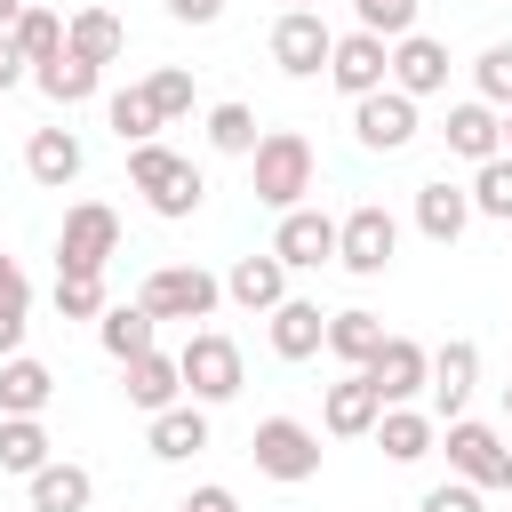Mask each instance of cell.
<instances>
[{"label":"cell","instance_id":"6da1fadb","mask_svg":"<svg viewBox=\"0 0 512 512\" xmlns=\"http://www.w3.org/2000/svg\"><path fill=\"white\" fill-rule=\"evenodd\" d=\"M312 176H320V152H312L304 128H264V144L248 152V192H256L264 208H280V216L304 208Z\"/></svg>","mask_w":512,"mask_h":512},{"label":"cell","instance_id":"7a4b0ae2","mask_svg":"<svg viewBox=\"0 0 512 512\" xmlns=\"http://www.w3.org/2000/svg\"><path fill=\"white\" fill-rule=\"evenodd\" d=\"M128 184H136V192L152 200V216H168V224L208 200V176H200L184 152H168V144H136V152H128Z\"/></svg>","mask_w":512,"mask_h":512},{"label":"cell","instance_id":"3957f363","mask_svg":"<svg viewBox=\"0 0 512 512\" xmlns=\"http://www.w3.org/2000/svg\"><path fill=\"white\" fill-rule=\"evenodd\" d=\"M248 456H256V472H264V480L296 488V480H312V472H320V432H312V424H296V416H264V424L248 432Z\"/></svg>","mask_w":512,"mask_h":512},{"label":"cell","instance_id":"277c9868","mask_svg":"<svg viewBox=\"0 0 512 512\" xmlns=\"http://www.w3.org/2000/svg\"><path fill=\"white\" fill-rule=\"evenodd\" d=\"M392 256H400V216H392L384 200H360V208L336 224V264L360 272V280H376Z\"/></svg>","mask_w":512,"mask_h":512},{"label":"cell","instance_id":"5b68a950","mask_svg":"<svg viewBox=\"0 0 512 512\" xmlns=\"http://www.w3.org/2000/svg\"><path fill=\"white\" fill-rule=\"evenodd\" d=\"M216 296H224V280L200 272V264H160V272H144V288H136V304H144L152 320H208Z\"/></svg>","mask_w":512,"mask_h":512},{"label":"cell","instance_id":"8992f818","mask_svg":"<svg viewBox=\"0 0 512 512\" xmlns=\"http://www.w3.org/2000/svg\"><path fill=\"white\" fill-rule=\"evenodd\" d=\"M176 368H184V400H200V408H216V400H232L240 392V344L232 336H216V328H192V344L176 352Z\"/></svg>","mask_w":512,"mask_h":512},{"label":"cell","instance_id":"52a82bcc","mask_svg":"<svg viewBox=\"0 0 512 512\" xmlns=\"http://www.w3.org/2000/svg\"><path fill=\"white\" fill-rule=\"evenodd\" d=\"M120 256V216L104 200H80L64 208V232H56V272H104Z\"/></svg>","mask_w":512,"mask_h":512},{"label":"cell","instance_id":"ba28073f","mask_svg":"<svg viewBox=\"0 0 512 512\" xmlns=\"http://www.w3.org/2000/svg\"><path fill=\"white\" fill-rule=\"evenodd\" d=\"M448 472H456V480H472L480 496H488V488H504V472H512L504 432H496V424H480V416H456V424H448Z\"/></svg>","mask_w":512,"mask_h":512},{"label":"cell","instance_id":"9c48e42d","mask_svg":"<svg viewBox=\"0 0 512 512\" xmlns=\"http://www.w3.org/2000/svg\"><path fill=\"white\" fill-rule=\"evenodd\" d=\"M328 56H336V32L320 24V8H288V16L272 24V64H280L288 80L328 72Z\"/></svg>","mask_w":512,"mask_h":512},{"label":"cell","instance_id":"30bf717a","mask_svg":"<svg viewBox=\"0 0 512 512\" xmlns=\"http://www.w3.org/2000/svg\"><path fill=\"white\" fill-rule=\"evenodd\" d=\"M360 376L376 384V400H384V408H408L416 392H432V352H424L416 336H384V352H376Z\"/></svg>","mask_w":512,"mask_h":512},{"label":"cell","instance_id":"8fae6325","mask_svg":"<svg viewBox=\"0 0 512 512\" xmlns=\"http://www.w3.org/2000/svg\"><path fill=\"white\" fill-rule=\"evenodd\" d=\"M328 80H336L352 104H360V96H376V88H392V40H376V32H336Z\"/></svg>","mask_w":512,"mask_h":512},{"label":"cell","instance_id":"7c38bea8","mask_svg":"<svg viewBox=\"0 0 512 512\" xmlns=\"http://www.w3.org/2000/svg\"><path fill=\"white\" fill-rule=\"evenodd\" d=\"M352 136H360L368 152H408V144H416V96H400V88L360 96V104H352Z\"/></svg>","mask_w":512,"mask_h":512},{"label":"cell","instance_id":"4fadbf2b","mask_svg":"<svg viewBox=\"0 0 512 512\" xmlns=\"http://www.w3.org/2000/svg\"><path fill=\"white\" fill-rule=\"evenodd\" d=\"M272 256H280L288 272H320V264H336V216H320V208H288L280 232H272Z\"/></svg>","mask_w":512,"mask_h":512},{"label":"cell","instance_id":"5bb4252c","mask_svg":"<svg viewBox=\"0 0 512 512\" xmlns=\"http://www.w3.org/2000/svg\"><path fill=\"white\" fill-rule=\"evenodd\" d=\"M464 224H472V184H448V176L416 184V232H424L432 248H456Z\"/></svg>","mask_w":512,"mask_h":512},{"label":"cell","instance_id":"9a60e30c","mask_svg":"<svg viewBox=\"0 0 512 512\" xmlns=\"http://www.w3.org/2000/svg\"><path fill=\"white\" fill-rule=\"evenodd\" d=\"M392 88L400 96H440L448 88V48L432 40V32H408V40H392Z\"/></svg>","mask_w":512,"mask_h":512},{"label":"cell","instance_id":"2e32d148","mask_svg":"<svg viewBox=\"0 0 512 512\" xmlns=\"http://www.w3.org/2000/svg\"><path fill=\"white\" fill-rule=\"evenodd\" d=\"M472 384H480V344H472V336H448V344L432 352V408L456 424L464 400H472Z\"/></svg>","mask_w":512,"mask_h":512},{"label":"cell","instance_id":"e0dca14e","mask_svg":"<svg viewBox=\"0 0 512 512\" xmlns=\"http://www.w3.org/2000/svg\"><path fill=\"white\" fill-rule=\"evenodd\" d=\"M224 296L240 304V312H280L288 304V264L264 248V256H240L232 272H224Z\"/></svg>","mask_w":512,"mask_h":512},{"label":"cell","instance_id":"ac0fdd59","mask_svg":"<svg viewBox=\"0 0 512 512\" xmlns=\"http://www.w3.org/2000/svg\"><path fill=\"white\" fill-rule=\"evenodd\" d=\"M376 416H384V400H376V384L352 368V376H336L328 384V400H320V424L336 432V440H360V432H376Z\"/></svg>","mask_w":512,"mask_h":512},{"label":"cell","instance_id":"d6986e66","mask_svg":"<svg viewBox=\"0 0 512 512\" xmlns=\"http://www.w3.org/2000/svg\"><path fill=\"white\" fill-rule=\"evenodd\" d=\"M80 168H88V152H80V136H72V128H32V144H24V176H32V184L64 192Z\"/></svg>","mask_w":512,"mask_h":512},{"label":"cell","instance_id":"ffe728a7","mask_svg":"<svg viewBox=\"0 0 512 512\" xmlns=\"http://www.w3.org/2000/svg\"><path fill=\"white\" fill-rule=\"evenodd\" d=\"M64 48L80 56V64H120V48H128V24L112 16V8H80V16H64Z\"/></svg>","mask_w":512,"mask_h":512},{"label":"cell","instance_id":"44dd1931","mask_svg":"<svg viewBox=\"0 0 512 512\" xmlns=\"http://www.w3.org/2000/svg\"><path fill=\"white\" fill-rule=\"evenodd\" d=\"M440 136H448V152H464V160H496V152H504V112L480 104V96H472V104H448V128H440Z\"/></svg>","mask_w":512,"mask_h":512},{"label":"cell","instance_id":"7402d4cb","mask_svg":"<svg viewBox=\"0 0 512 512\" xmlns=\"http://www.w3.org/2000/svg\"><path fill=\"white\" fill-rule=\"evenodd\" d=\"M272 352H280V360H312V352H328V312H320L312 296H288V304L272 312Z\"/></svg>","mask_w":512,"mask_h":512},{"label":"cell","instance_id":"603a6c76","mask_svg":"<svg viewBox=\"0 0 512 512\" xmlns=\"http://www.w3.org/2000/svg\"><path fill=\"white\" fill-rule=\"evenodd\" d=\"M144 440H152V456H160V464H184V456H200V448H208V408H200V400H176V408H160V416H152V432H144Z\"/></svg>","mask_w":512,"mask_h":512},{"label":"cell","instance_id":"cb8c5ba5","mask_svg":"<svg viewBox=\"0 0 512 512\" xmlns=\"http://www.w3.org/2000/svg\"><path fill=\"white\" fill-rule=\"evenodd\" d=\"M24 488H32V512H88V504H96V472H88V464H64V456L40 464Z\"/></svg>","mask_w":512,"mask_h":512},{"label":"cell","instance_id":"d4e9b609","mask_svg":"<svg viewBox=\"0 0 512 512\" xmlns=\"http://www.w3.org/2000/svg\"><path fill=\"white\" fill-rule=\"evenodd\" d=\"M376 448H384L392 464H424V456L440 448V424H432L424 408H384V416H376Z\"/></svg>","mask_w":512,"mask_h":512},{"label":"cell","instance_id":"484cf974","mask_svg":"<svg viewBox=\"0 0 512 512\" xmlns=\"http://www.w3.org/2000/svg\"><path fill=\"white\" fill-rule=\"evenodd\" d=\"M48 392H56V368L48 360H32V352L0 360V416H40Z\"/></svg>","mask_w":512,"mask_h":512},{"label":"cell","instance_id":"4316f807","mask_svg":"<svg viewBox=\"0 0 512 512\" xmlns=\"http://www.w3.org/2000/svg\"><path fill=\"white\" fill-rule=\"evenodd\" d=\"M176 400H184V368H176L168 352H144V360H128V408L160 416V408H176Z\"/></svg>","mask_w":512,"mask_h":512},{"label":"cell","instance_id":"83f0119b","mask_svg":"<svg viewBox=\"0 0 512 512\" xmlns=\"http://www.w3.org/2000/svg\"><path fill=\"white\" fill-rule=\"evenodd\" d=\"M152 336H160V320H152L144 304H112V312L96 320V344H104L120 368H128V360H144V352H152Z\"/></svg>","mask_w":512,"mask_h":512},{"label":"cell","instance_id":"f1b7e54d","mask_svg":"<svg viewBox=\"0 0 512 512\" xmlns=\"http://www.w3.org/2000/svg\"><path fill=\"white\" fill-rule=\"evenodd\" d=\"M328 352H336L344 368H368V360L384 352V320L360 312V304H352V312H328Z\"/></svg>","mask_w":512,"mask_h":512},{"label":"cell","instance_id":"f546056e","mask_svg":"<svg viewBox=\"0 0 512 512\" xmlns=\"http://www.w3.org/2000/svg\"><path fill=\"white\" fill-rule=\"evenodd\" d=\"M40 464H56L48 456V424L40 416H0V472H40Z\"/></svg>","mask_w":512,"mask_h":512},{"label":"cell","instance_id":"4dcf8cb0","mask_svg":"<svg viewBox=\"0 0 512 512\" xmlns=\"http://www.w3.org/2000/svg\"><path fill=\"white\" fill-rule=\"evenodd\" d=\"M24 328H32V280L16 256H0V360H16Z\"/></svg>","mask_w":512,"mask_h":512},{"label":"cell","instance_id":"1f68e13d","mask_svg":"<svg viewBox=\"0 0 512 512\" xmlns=\"http://www.w3.org/2000/svg\"><path fill=\"white\" fill-rule=\"evenodd\" d=\"M96 80H104V72H96V64H80L72 48H64L56 64H40V72H32V88H40L48 104H64V112H72V104H88V96H96Z\"/></svg>","mask_w":512,"mask_h":512},{"label":"cell","instance_id":"d6a6232c","mask_svg":"<svg viewBox=\"0 0 512 512\" xmlns=\"http://www.w3.org/2000/svg\"><path fill=\"white\" fill-rule=\"evenodd\" d=\"M8 40H16V48H24V64L40 72V64H56V56H64V16H56V8H24Z\"/></svg>","mask_w":512,"mask_h":512},{"label":"cell","instance_id":"836d02e7","mask_svg":"<svg viewBox=\"0 0 512 512\" xmlns=\"http://www.w3.org/2000/svg\"><path fill=\"white\" fill-rule=\"evenodd\" d=\"M104 120H112V136H120L128 152H136V144H152V128H168V120H160V104H152L144 88H120V96L104 104Z\"/></svg>","mask_w":512,"mask_h":512},{"label":"cell","instance_id":"e575fe53","mask_svg":"<svg viewBox=\"0 0 512 512\" xmlns=\"http://www.w3.org/2000/svg\"><path fill=\"white\" fill-rule=\"evenodd\" d=\"M56 312H64V320H104V312H112L104 272H56Z\"/></svg>","mask_w":512,"mask_h":512},{"label":"cell","instance_id":"d590c367","mask_svg":"<svg viewBox=\"0 0 512 512\" xmlns=\"http://www.w3.org/2000/svg\"><path fill=\"white\" fill-rule=\"evenodd\" d=\"M472 216H496V224H512V152L480 160V176H472Z\"/></svg>","mask_w":512,"mask_h":512},{"label":"cell","instance_id":"8d00e7d4","mask_svg":"<svg viewBox=\"0 0 512 512\" xmlns=\"http://www.w3.org/2000/svg\"><path fill=\"white\" fill-rule=\"evenodd\" d=\"M208 144L232 152V160H248V152L264 144V136H256V112H248V104H216V112H208Z\"/></svg>","mask_w":512,"mask_h":512},{"label":"cell","instance_id":"74e56055","mask_svg":"<svg viewBox=\"0 0 512 512\" xmlns=\"http://www.w3.org/2000/svg\"><path fill=\"white\" fill-rule=\"evenodd\" d=\"M472 80H480V104L512 112V40H488V48H480V64H472Z\"/></svg>","mask_w":512,"mask_h":512},{"label":"cell","instance_id":"f35d334b","mask_svg":"<svg viewBox=\"0 0 512 512\" xmlns=\"http://www.w3.org/2000/svg\"><path fill=\"white\" fill-rule=\"evenodd\" d=\"M352 16H360V32H376V40H408V32H416V0H352Z\"/></svg>","mask_w":512,"mask_h":512},{"label":"cell","instance_id":"ab89813d","mask_svg":"<svg viewBox=\"0 0 512 512\" xmlns=\"http://www.w3.org/2000/svg\"><path fill=\"white\" fill-rule=\"evenodd\" d=\"M144 96L160 104V120H184V112H192V72H184V64H160V72L144 80Z\"/></svg>","mask_w":512,"mask_h":512},{"label":"cell","instance_id":"60d3db41","mask_svg":"<svg viewBox=\"0 0 512 512\" xmlns=\"http://www.w3.org/2000/svg\"><path fill=\"white\" fill-rule=\"evenodd\" d=\"M416 512H480V488L472 480H440V488H424Z\"/></svg>","mask_w":512,"mask_h":512},{"label":"cell","instance_id":"b9f144b4","mask_svg":"<svg viewBox=\"0 0 512 512\" xmlns=\"http://www.w3.org/2000/svg\"><path fill=\"white\" fill-rule=\"evenodd\" d=\"M16 80H32V64H24V48H16L8 32H0V96H8Z\"/></svg>","mask_w":512,"mask_h":512},{"label":"cell","instance_id":"7bdbcfd3","mask_svg":"<svg viewBox=\"0 0 512 512\" xmlns=\"http://www.w3.org/2000/svg\"><path fill=\"white\" fill-rule=\"evenodd\" d=\"M184 512H240V504H232V488H216V480H208V488H192V496H184Z\"/></svg>","mask_w":512,"mask_h":512},{"label":"cell","instance_id":"ee69618b","mask_svg":"<svg viewBox=\"0 0 512 512\" xmlns=\"http://www.w3.org/2000/svg\"><path fill=\"white\" fill-rule=\"evenodd\" d=\"M168 16H176V24H216L224 0H168Z\"/></svg>","mask_w":512,"mask_h":512},{"label":"cell","instance_id":"f6af8a7d","mask_svg":"<svg viewBox=\"0 0 512 512\" xmlns=\"http://www.w3.org/2000/svg\"><path fill=\"white\" fill-rule=\"evenodd\" d=\"M32 0H0V32H16V16H24Z\"/></svg>","mask_w":512,"mask_h":512},{"label":"cell","instance_id":"bcb514c9","mask_svg":"<svg viewBox=\"0 0 512 512\" xmlns=\"http://www.w3.org/2000/svg\"><path fill=\"white\" fill-rule=\"evenodd\" d=\"M504 424H512V384H504Z\"/></svg>","mask_w":512,"mask_h":512},{"label":"cell","instance_id":"7dc6e473","mask_svg":"<svg viewBox=\"0 0 512 512\" xmlns=\"http://www.w3.org/2000/svg\"><path fill=\"white\" fill-rule=\"evenodd\" d=\"M504 152H512V112H504Z\"/></svg>","mask_w":512,"mask_h":512},{"label":"cell","instance_id":"c3c4849f","mask_svg":"<svg viewBox=\"0 0 512 512\" xmlns=\"http://www.w3.org/2000/svg\"><path fill=\"white\" fill-rule=\"evenodd\" d=\"M288 8H320V0H288Z\"/></svg>","mask_w":512,"mask_h":512},{"label":"cell","instance_id":"681fc988","mask_svg":"<svg viewBox=\"0 0 512 512\" xmlns=\"http://www.w3.org/2000/svg\"><path fill=\"white\" fill-rule=\"evenodd\" d=\"M504 488H512V472H504Z\"/></svg>","mask_w":512,"mask_h":512}]
</instances>
